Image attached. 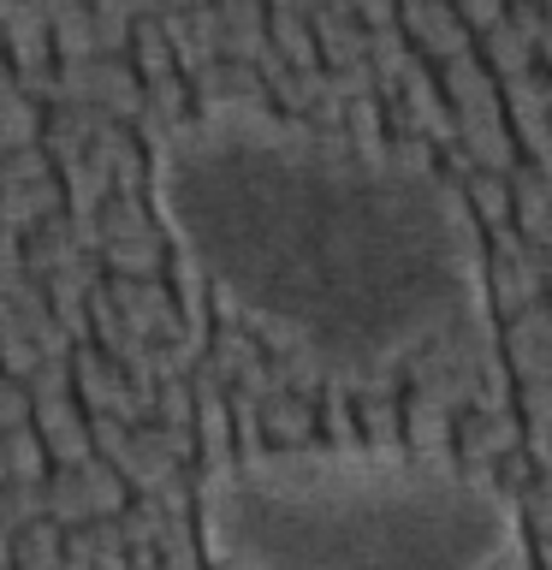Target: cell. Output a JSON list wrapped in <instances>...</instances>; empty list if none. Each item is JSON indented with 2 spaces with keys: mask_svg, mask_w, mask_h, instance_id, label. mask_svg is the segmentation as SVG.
Segmentation results:
<instances>
[{
  "mask_svg": "<svg viewBox=\"0 0 552 570\" xmlns=\"http://www.w3.org/2000/svg\"><path fill=\"white\" fill-rule=\"evenodd\" d=\"M214 570H481V559L499 552L463 517H303L292 529L214 523Z\"/></svg>",
  "mask_w": 552,
  "mask_h": 570,
  "instance_id": "1",
  "label": "cell"
},
{
  "mask_svg": "<svg viewBox=\"0 0 552 570\" xmlns=\"http://www.w3.org/2000/svg\"><path fill=\"white\" fill-rule=\"evenodd\" d=\"M96 232H101V267L107 274H167L172 238L155 220L149 190H107L96 208Z\"/></svg>",
  "mask_w": 552,
  "mask_h": 570,
  "instance_id": "2",
  "label": "cell"
},
{
  "mask_svg": "<svg viewBox=\"0 0 552 570\" xmlns=\"http://www.w3.org/2000/svg\"><path fill=\"white\" fill-rule=\"evenodd\" d=\"M30 422L42 434L53 463H78L96 452V434H89V410L78 392H48V399H30Z\"/></svg>",
  "mask_w": 552,
  "mask_h": 570,
  "instance_id": "3",
  "label": "cell"
},
{
  "mask_svg": "<svg viewBox=\"0 0 552 570\" xmlns=\"http://www.w3.org/2000/svg\"><path fill=\"white\" fill-rule=\"evenodd\" d=\"M398 24L410 36V48H422L427 60H452V53L475 48V30L457 18L452 0H398Z\"/></svg>",
  "mask_w": 552,
  "mask_h": 570,
  "instance_id": "4",
  "label": "cell"
},
{
  "mask_svg": "<svg viewBox=\"0 0 552 570\" xmlns=\"http://www.w3.org/2000/svg\"><path fill=\"white\" fill-rule=\"evenodd\" d=\"M190 89L196 101H244V107H274V96H267V78L249 60H208L190 71Z\"/></svg>",
  "mask_w": 552,
  "mask_h": 570,
  "instance_id": "5",
  "label": "cell"
},
{
  "mask_svg": "<svg viewBox=\"0 0 552 570\" xmlns=\"http://www.w3.org/2000/svg\"><path fill=\"white\" fill-rule=\"evenodd\" d=\"M398 416H404V445L410 452H452V410H445L427 386L404 381V399H398Z\"/></svg>",
  "mask_w": 552,
  "mask_h": 570,
  "instance_id": "6",
  "label": "cell"
},
{
  "mask_svg": "<svg viewBox=\"0 0 552 570\" xmlns=\"http://www.w3.org/2000/svg\"><path fill=\"white\" fill-rule=\"evenodd\" d=\"M256 416H262V440L267 445H309L321 428H315V399L309 392H267V399H256Z\"/></svg>",
  "mask_w": 552,
  "mask_h": 570,
  "instance_id": "7",
  "label": "cell"
},
{
  "mask_svg": "<svg viewBox=\"0 0 552 570\" xmlns=\"http://www.w3.org/2000/svg\"><path fill=\"white\" fill-rule=\"evenodd\" d=\"M475 53L493 66V78H516V71H529L534 66V42H529V30L516 24V18H493L487 30H475Z\"/></svg>",
  "mask_w": 552,
  "mask_h": 570,
  "instance_id": "8",
  "label": "cell"
},
{
  "mask_svg": "<svg viewBox=\"0 0 552 570\" xmlns=\"http://www.w3.org/2000/svg\"><path fill=\"white\" fill-rule=\"evenodd\" d=\"M53 208H66L60 173L30 178V185H0V226H12V232L36 226V220H42V214H53Z\"/></svg>",
  "mask_w": 552,
  "mask_h": 570,
  "instance_id": "9",
  "label": "cell"
},
{
  "mask_svg": "<svg viewBox=\"0 0 552 570\" xmlns=\"http://www.w3.org/2000/svg\"><path fill=\"white\" fill-rule=\"evenodd\" d=\"M131 66H137V78L149 83V78H167V71H178V53H172V36H167V18L160 12H137V24H131Z\"/></svg>",
  "mask_w": 552,
  "mask_h": 570,
  "instance_id": "10",
  "label": "cell"
},
{
  "mask_svg": "<svg viewBox=\"0 0 552 570\" xmlns=\"http://www.w3.org/2000/svg\"><path fill=\"white\" fill-rule=\"evenodd\" d=\"M42 119H48V107L36 96H24L18 83L0 89V155L24 149V142H42Z\"/></svg>",
  "mask_w": 552,
  "mask_h": 570,
  "instance_id": "11",
  "label": "cell"
},
{
  "mask_svg": "<svg viewBox=\"0 0 552 570\" xmlns=\"http://www.w3.org/2000/svg\"><path fill=\"white\" fill-rule=\"evenodd\" d=\"M48 445L36 434V422H12L0 428V470L7 475H48Z\"/></svg>",
  "mask_w": 552,
  "mask_h": 570,
  "instance_id": "12",
  "label": "cell"
},
{
  "mask_svg": "<svg viewBox=\"0 0 552 570\" xmlns=\"http://www.w3.org/2000/svg\"><path fill=\"white\" fill-rule=\"evenodd\" d=\"M196 511H167L160 523V570H203V541H196Z\"/></svg>",
  "mask_w": 552,
  "mask_h": 570,
  "instance_id": "13",
  "label": "cell"
},
{
  "mask_svg": "<svg viewBox=\"0 0 552 570\" xmlns=\"http://www.w3.org/2000/svg\"><path fill=\"white\" fill-rule=\"evenodd\" d=\"M48 173H53V155L42 142H24V149L0 155V185H30V178H48Z\"/></svg>",
  "mask_w": 552,
  "mask_h": 570,
  "instance_id": "14",
  "label": "cell"
},
{
  "mask_svg": "<svg viewBox=\"0 0 552 570\" xmlns=\"http://www.w3.org/2000/svg\"><path fill=\"white\" fill-rule=\"evenodd\" d=\"M493 470H499V481H505L511 493H523L529 481L541 475V463H534V452H529V445H511V452H499V458H493Z\"/></svg>",
  "mask_w": 552,
  "mask_h": 570,
  "instance_id": "15",
  "label": "cell"
},
{
  "mask_svg": "<svg viewBox=\"0 0 552 570\" xmlns=\"http://www.w3.org/2000/svg\"><path fill=\"white\" fill-rule=\"evenodd\" d=\"M516 499H523V517H529V523L541 529V534H552V470H541Z\"/></svg>",
  "mask_w": 552,
  "mask_h": 570,
  "instance_id": "16",
  "label": "cell"
},
{
  "mask_svg": "<svg viewBox=\"0 0 552 570\" xmlns=\"http://www.w3.org/2000/svg\"><path fill=\"white\" fill-rule=\"evenodd\" d=\"M452 7H457V18L470 30H487L493 18H505V0H452Z\"/></svg>",
  "mask_w": 552,
  "mask_h": 570,
  "instance_id": "17",
  "label": "cell"
}]
</instances>
